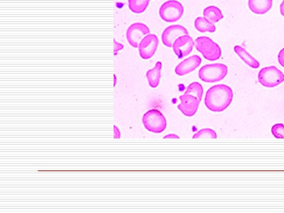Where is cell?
<instances>
[{
  "label": "cell",
  "instance_id": "1",
  "mask_svg": "<svg viewBox=\"0 0 284 213\" xmlns=\"http://www.w3.org/2000/svg\"><path fill=\"white\" fill-rule=\"evenodd\" d=\"M233 97V91L229 86L217 84L206 93L205 104L212 112H221L230 106Z\"/></svg>",
  "mask_w": 284,
  "mask_h": 213
},
{
  "label": "cell",
  "instance_id": "2",
  "mask_svg": "<svg viewBox=\"0 0 284 213\" xmlns=\"http://www.w3.org/2000/svg\"><path fill=\"white\" fill-rule=\"evenodd\" d=\"M144 127L151 133L159 134L167 129V121L162 112L156 109L147 111L142 117Z\"/></svg>",
  "mask_w": 284,
  "mask_h": 213
},
{
  "label": "cell",
  "instance_id": "3",
  "mask_svg": "<svg viewBox=\"0 0 284 213\" xmlns=\"http://www.w3.org/2000/svg\"><path fill=\"white\" fill-rule=\"evenodd\" d=\"M195 47L205 59L208 61H217L221 57V49L209 37L200 36L197 38L195 40Z\"/></svg>",
  "mask_w": 284,
  "mask_h": 213
},
{
  "label": "cell",
  "instance_id": "4",
  "mask_svg": "<svg viewBox=\"0 0 284 213\" xmlns=\"http://www.w3.org/2000/svg\"><path fill=\"white\" fill-rule=\"evenodd\" d=\"M228 73L227 66L222 63L208 64L202 66L198 72L200 80L206 82H215L225 78Z\"/></svg>",
  "mask_w": 284,
  "mask_h": 213
},
{
  "label": "cell",
  "instance_id": "5",
  "mask_svg": "<svg viewBox=\"0 0 284 213\" xmlns=\"http://www.w3.org/2000/svg\"><path fill=\"white\" fill-rule=\"evenodd\" d=\"M184 8L179 2L169 0L160 6V18L167 22H176L182 17Z\"/></svg>",
  "mask_w": 284,
  "mask_h": 213
},
{
  "label": "cell",
  "instance_id": "6",
  "mask_svg": "<svg viewBox=\"0 0 284 213\" xmlns=\"http://www.w3.org/2000/svg\"><path fill=\"white\" fill-rule=\"evenodd\" d=\"M259 82L266 88H274L284 81V74L276 66L262 68L258 75Z\"/></svg>",
  "mask_w": 284,
  "mask_h": 213
},
{
  "label": "cell",
  "instance_id": "7",
  "mask_svg": "<svg viewBox=\"0 0 284 213\" xmlns=\"http://www.w3.org/2000/svg\"><path fill=\"white\" fill-rule=\"evenodd\" d=\"M150 29L147 26L142 23H135L130 26L127 30V39L134 48H138L142 38L146 35L149 34Z\"/></svg>",
  "mask_w": 284,
  "mask_h": 213
},
{
  "label": "cell",
  "instance_id": "8",
  "mask_svg": "<svg viewBox=\"0 0 284 213\" xmlns=\"http://www.w3.org/2000/svg\"><path fill=\"white\" fill-rule=\"evenodd\" d=\"M158 45V38L156 35H146L139 45V55L143 59H149L156 53Z\"/></svg>",
  "mask_w": 284,
  "mask_h": 213
},
{
  "label": "cell",
  "instance_id": "9",
  "mask_svg": "<svg viewBox=\"0 0 284 213\" xmlns=\"http://www.w3.org/2000/svg\"><path fill=\"white\" fill-rule=\"evenodd\" d=\"M194 45L195 43L193 38L189 35H184L179 37L174 41L173 49L179 59H183V57L189 55L193 50Z\"/></svg>",
  "mask_w": 284,
  "mask_h": 213
},
{
  "label": "cell",
  "instance_id": "10",
  "mask_svg": "<svg viewBox=\"0 0 284 213\" xmlns=\"http://www.w3.org/2000/svg\"><path fill=\"white\" fill-rule=\"evenodd\" d=\"M181 104L178 105V109L187 117H193L196 113L200 102L197 100L196 97L185 93L180 96Z\"/></svg>",
  "mask_w": 284,
  "mask_h": 213
},
{
  "label": "cell",
  "instance_id": "11",
  "mask_svg": "<svg viewBox=\"0 0 284 213\" xmlns=\"http://www.w3.org/2000/svg\"><path fill=\"white\" fill-rule=\"evenodd\" d=\"M188 35V31L184 26L181 25H172L164 30L162 33V41L166 47H173L174 41L179 37Z\"/></svg>",
  "mask_w": 284,
  "mask_h": 213
},
{
  "label": "cell",
  "instance_id": "12",
  "mask_svg": "<svg viewBox=\"0 0 284 213\" xmlns=\"http://www.w3.org/2000/svg\"><path fill=\"white\" fill-rule=\"evenodd\" d=\"M201 60L200 56L197 55H194L190 56L188 59H185L182 62L180 63L177 66H176L175 72L178 75H187L193 71L200 66Z\"/></svg>",
  "mask_w": 284,
  "mask_h": 213
},
{
  "label": "cell",
  "instance_id": "13",
  "mask_svg": "<svg viewBox=\"0 0 284 213\" xmlns=\"http://www.w3.org/2000/svg\"><path fill=\"white\" fill-rule=\"evenodd\" d=\"M249 8L254 13L264 15L271 10L272 0H249Z\"/></svg>",
  "mask_w": 284,
  "mask_h": 213
},
{
  "label": "cell",
  "instance_id": "14",
  "mask_svg": "<svg viewBox=\"0 0 284 213\" xmlns=\"http://www.w3.org/2000/svg\"><path fill=\"white\" fill-rule=\"evenodd\" d=\"M162 63L158 61L156 66L152 69L146 72V78L149 86L153 89H156L159 84L160 77H161Z\"/></svg>",
  "mask_w": 284,
  "mask_h": 213
},
{
  "label": "cell",
  "instance_id": "15",
  "mask_svg": "<svg viewBox=\"0 0 284 213\" xmlns=\"http://www.w3.org/2000/svg\"><path fill=\"white\" fill-rule=\"evenodd\" d=\"M234 52L240 57L241 59L249 66L252 67V68H258L260 64L259 61L256 60L255 58L252 57L251 55L244 48L240 46H235L234 48Z\"/></svg>",
  "mask_w": 284,
  "mask_h": 213
},
{
  "label": "cell",
  "instance_id": "16",
  "mask_svg": "<svg viewBox=\"0 0 284 213\" xmlns=\"http://www.w3.org/2000/svg\"><path fill=\"white\" fill-rule=\"evenodd\" d=\"M195 29L200 32H215L216 30L214 23L210 22L208 19L205 17H197L195 20Z\"/></svg>",
  "mask_w": 284,
  "mask_h": 213
},
{
  "label": "cell",
  "instance_id": "17",
  "mask_svg": "<svg viewBox=\"0 0 284 213\" xmlns=\"http://www.w3.org/2000/svg\"><path fill=\"white\" fill-rule=\"evenodd\" d=\"M205 18L208 19L212 23H217L223 19L221 10L215 6L208 7L204 10Z\"/></svg>",
  "mask_w": 284,
  "mask_h": 213
},
{
  "label": "cell",
  "instance_id": "18",
  "mask_svg": "<svg viewBox=\"0 0 284 213\" xmlns=\"http://www.w3.org/2000/svg\"><path fill=\"white\" fill-rule=\"evenodd\" d=\"M151 0H129V8L136 14L143 13L149 6Z\"/></svg>",
  "mask_w": 284,
  "mask_h": 213
},
{
  "label": "cell",
  "instance_id": "19",
  "mask_svg": "<svg viewBox=\"0 0 284 213\" xmlns=\"http://www.w3.org/2000/svg\"><path fill=\"white\" fill-rule=\"evenodd\" d=\"M185 93L196 97L197 100L200 102L202 100V95H204V88H202V84L199 82H194L187 88Z\"/></svg>",
  "mask_w": 284,
  "mask_h": 213
},
{
  "label": "cell",
  "instance_id": "20",
  "mask_svg": "<svg viewBox=\"0 0 284 213\" xmlns=\"http://www.w3.org/2000/svg\"><path fill=\"white\" fill-rule=\"evenodd\" d=\"M218 137L216 133L214 130L212 129H202L200 130V131L197 132L196 134L193 135V139H198V138H212L216 139Z\"/></svg>",
  "mask_w": 284,
  "mask_h": 213
},
{
  "label": "cell",
  "instance_id": "21",
  "mask_svg": "<svg viewBox=\"0 0 284 213\" xmlns=\"http://www.w3.org/2000/svg\"><path fill=\"white\" fill-rule=\"evenodd\" d=\"M271 133L276 139H284V124L278 123L273 125L271 128Z\"/></svg>",
  "mask_w": 284,
  "mask_h": 213
},
{
  "label": "cell",
  "instance_id": "22",
  "mask_svg": "<svg viewBox=\"0 0 284 213\" xmlns=\"http://www.w3.org/2000/svg\"><path fill=\"white\" fill-rule=\"evenodd\" d=\"M278 61L280 66L284 68V49L280 51L278 55Z\"/></svg>",
  "mask_w": 284,
  "mask_h": 213
},
{
  "label": "cell",
  "instance_id": "23",
  "mask_svg": "<svg viewBox=\"0 0 284 213\" xmlns=\"http://www.w3.org/2000/svg\"><path fill=\"white\" fill-rule=\"evenodd\" d=\"M123 48H124V47L123 45L117 43V40H114V55H117V52L121 50Z\"/></svg>",
  "mask_w": 284,
  "mask_h": 213
},
{
  "label": "cell",
  "instance_id": "24",
  "mask_svg": "<svg viewBox=\"0 0 284 213\" xmlns=\"http://www.w3.org/2000/svg\"><path fill=\"white\" fill-rule=\"evenodd\" d=\"M114 138H120V133H119V130L118 129L117 126L116 125L114 126Z\"/></svg>",
  "mask_w": 284,
  "mask_h": 213
},
{
  "label": "cell",
  "instance_id": "25",
  "mask_svg": "<svg viewBox=\"0 0 284 213\" xmlns=\"http://www.w3.org/2000/svg\"><path fill=\"white\" fill-rule=\"evenodd\" d=\"M164 139H179L180 137L176 135H168L164 137Z\"/></svg>",
  "mask_w": 284,
  "mask_h": 213
},
{
  "label": "cell",
  "instance_id": "26",
  "mask_svg": "<svg viewBox=\"0 0 284 213\" xmlns=\"http://www.w3.org/2000/svg\"><path fill=\"white\" fill-rule=\"evenodd\" d=\"M280 14H281V15L284 17V0L283 1V3H281V5H280Z\"/></svg>",
  "mask_w": 284,
  "mask_h": 213
}]
</instances>
